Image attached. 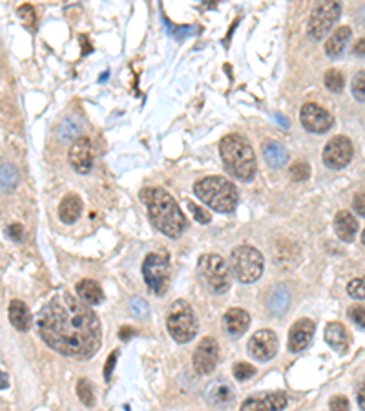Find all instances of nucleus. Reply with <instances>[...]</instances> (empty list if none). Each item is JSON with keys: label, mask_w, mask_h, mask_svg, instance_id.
<instances>
[{"label": "nucleus", "mask_w": 365, "mask_h": 411, "mask_svg": "<svg viewBox=\"0 0 365 411\" xmlns=\"http://www.w3.org/2000/svg\"><path fill=\"white\" fill-rule=\"evenodd\" d=\"M289 174L294 181H307L311 178V166L305 161H296L290 165Z\"/></svg>", "instance_id": "obj_31"}, {"label": "nucleus", "mask_w": 365, "mask_h": 411, "mask_svg": "<svg viewBox=\"0 0 365 411\" xmlns=\"http://www.w3.org/2000/svg\"><path fill=\"white\" fill-rule=\"evenodd\" d=\"M130 309H132V314H135V317L143 318L147 317L148 313H150V305L147 304V300L143 298H132L130 300Z\"/></svg>", "instance_id": "obj_34"}, {"label": "nucleus", "mask_w": 365, "mask_h": 411, "mask_svg": "<svg viewBox=\"0 0 365 411\" xmlns=\"http://www.w3.org/2000/svg\"><path fill=\"white\" fill-rule=\"evenodd\" d=\"M143 276L147 286L159 296L165 295L170 278V259L165 252H150L143 262Z\"/></svg>", "instance_id": "obj_8"}, {"label": "nucleus", "mask_w": 365, "mask_h": 411, "mask_svg": "<svg viewBox=\"0 0 365 411\" xmlns=\"http://www.w3.org/2000/svg\"><path fill=\"white\" fill-rule=\"evenodd\" d=\"M349 39H351V27L349 26L338 27V30L329 37V41H327L326 54L329 55V57H338L343 49H345V46H347Z\"/></svg>", "instance_id": "obj_25"}, {"label": "nucleus", "mask_w": 365, "mask_h": 411, "mask_svg": "<svg viewBox=\"0 0 365 411\" xmlns=\"http://www.w3.org/2000/svg\"><path fill=\"white\" fill-rule=\"evenodd\" d=\"M18 170L11 163H0V192H9L18 185Z\"/></svg>", "instance_id": "obj_28"}, {"label": "nucleus", "mask_w": 365, "mask_h": 411, "mask_svg": "<svg viewBox=\"0 0 365 411\" xmlns=\"http://www.w3.org/2000/svg\"><path fill=\"white\" fill-rule=\"evenodd\" d=\"M347 293H349V296H352V298L364 300V296H365L364 278H354V280H351V283L347 286Z\"/></svg>", "instance_id": "obj_36"}, {"label": "nucleus", "mask_w": 365, "mask_h": 411, "mask_svg": "<svg viewBox=\"0 0 365 411\" xmlns=\"http://www.w3.org/2000/svg\"><path fill=\"white\" fill-rule=\"evenodd\" d=\"M358 404H360V410H364V384L360 386V391H358Z\"/></svg>", "instance_id": "obj_46"}, {"label": "nucleus", "mask_w": 365, "mask_h": 411, "mask_svg": "<svg viewBox=\"0 0 365 411\" xmlns=\"http://www.w3.org/2000/svg\"><path fill=\"white\" fill-rule=\"evenodd\" d=\"M340 13H342L340 2H321V4H318L312 11L311 20H309V37L312 41L326 39L330 27L340 18Z\"/></svg>", "instance_id": "obj_9"}, {"label": "nucleus", "mask_w": 365, "mask_h": 411, "mask_svg": "<svg viewBox=\"0 0 365 411\" xmlns=\"http://www.w3.org/2000/svg\"><path fill=\"white\" fill-rule=\"evenodd\" d=\"M37 331L48 348L77 360L92 358L101 348L97 314L70 293H58L42 307Z\"/></svg>", "instance_id": "obj_1"}, {"label": "nucleus", "mask_w": 365, "mask_h": 411, "mask_svg": "<svg viewBox=\"0 0 365 411\" xmlns=\"http://www.w3.org/2000/svg\"><path fill=\"white\" fill-rule=\"evenodd\" d=\"M80 132H82V123H80L79 117H75V116L63 119V123L58 125V130H57L58 139H61L63 143L72 141V139H79Z\"/></svg>", "instance_id": "obj_27"}, {"label": "nucleus", "mask_w": 365, "mask_h": 411, "mask_svg": "<svg viewBox=\"0 0 365 411\" xmlns=\"http://www.w3.org/2000/svg\"><path fill=\"white\" fill-rule=\"evenodd\" d=\"M219 360V345L212 336H206L197 344L196 351H194V367H196L197 373L201 375H209L214 371V367L218 366Z\"/></svg>", "instance_id": "obj_12"}, {"label": "nucleus", "mask_w": 365, "mask_h": 411, "mask_svg": "<svg viewBox=\"0 0 365 411\" xmlns=\"http://www.w3.org/2000/svg\"><path fill=\"white\" fill-rule=\"evenodd\" d=\"M119 336L120 340H130L132 336H135V329H132V327H123V329L119 331Z\"/></svg>", "instance_id": "obj_44"}, {"label": "nucleus", "mask_w": 365, "mask_h": 411, "mask_svg": "<svg viewBox=\"0 0 365 411\" xmlns=\"http://www.w3.org/2000/svg\"><path fill=\"white\" fill-rule=\"evenodd\" d=\"M8 386H9L8 373H4V371H0V389H6Z\"/></svg>", "instance_id": "obj_45"}, {"label": "nucleus", "mask_w": 365, "mask_h": 411, "mask_svg": "<svg viewBox=\"0 0 365 411\" xmlns=\"http://www.w3.org/2000/svg\"><path fill=\"white\" fill-rule=\"evenodd\" d=\"M68 157H70V165L73 166L75 172H79V174L89 172L92 165H94V147H92V141L80 135L79 139H75L72 148H70Z\"/></svg>", "instance_id": "obj_15"}, {"label": "nucleus", "mask_w": 365, "mask_h": 411, "mask_svg": "<svg viewBox=\"0 0 365 411\" xmlns=\"http://www.w3.org/2000/svg\"><path fill=\"white\" fill-rule=\"evenodd\" d=\"M194 192L206 207L216 212H223V214L232 212L240 202L236 185L221 176H209V178L199 179L194 185Z\"/></svg>", "instance_id": "obj_4"}, {"label": "nucleus", "mask_w": 365, "mask_h": 411, "mask_svg": "<svg viewBox=\"0 0 365 411\" xmlns=\"http://www.w3.org/2000/svg\"><path fill=\"white\" fill-rule=\"evenodd\" d=\"M166 26L174 27V32H170V33H172L175 39H179V41H181V39H187L188 35H194L197 30V27H194V26H182V27L181 26H172L170 23H166Z\"/></svg>", "instance_id": "obj_39"}, {"label": "nucleus", "mask_w": 365, "mask_h": 411, "mask_svg": "<svg viewBox=\"0 0 365 411\" xmlns=\"http://www.w3.org/2000/svg\"><path fill=\"white\" fill-rule=\"evenodd\" d=\"M334 231L340 236V240H343V242H352L358 233L357 218L351 212H347V210H342L334 218Z\"/></svg>", "instance_id": "obj_20"}, {"label": "nucleus", "mask_w": 365, "mask_h": 411, "mask_svg": "<svg viewBox=\"0 0 365 411\" xmlns=\"http://www.w3.org/2000/svg\"><path fill=\"white\" fill-rule=\"evenodd\" d=\"M219 152H221L225 168L240 181H252L258 172L256 166V154L243 135L228 134L219 141Z\"/></svg>", "instance_id": "obj_3"}, {"label": "nucleus", "mask_w": 365, "mask_h": 411, "mask_svg": "<svg viewBox=\"0 0 365 411\" xmlns=\"http://www.w3.org/2000/svg\"><path fill=\"white\" fill-rule=\"evenodd\" d=\"M365 73L364 70H361L360 73H358L354 79H352V95L360 101V103H364V81H365Z\"/></svg>", "instance_id": "obj_38"}, {"label": "nucleus", "mask_w": 365, "mask_h": 411, "mask_svg": "<svg viewBox=\"0 0 365 411\" xmlns=\"http://www.w3.org/2000/svg\"><path fill=\"white\" fill-rule=\"evenodd\" d=\"M206 403L216 407H228L236 400V391L228 384V380L216 379L205 389Z\"/></svg>", "instance_id": "obj_17"}, {"label": "nucleus", "mask_w": 365, "mask_h": 411, "mask_svg": "<svg viewBox=\"0 0 365 411\" xmlns=\"http://www.w3.org/2000/svg\"><path fill=\"white\" fill-rule=\"evenodd\" d=\"M230 267L241 283H254L263 274V256L256 247L240 245L232 250Z\"/></svg>", "instance_id": "obj_6"}, {"label": "nucleus", "mask_w": 365, "mask_h": 411, "mask_svg": "<svg viewBox=\"0 0 365 411\" xmlns=\"http://www.w3.org/2000/svg\"><path fill=\"white\" fill-rule=\"evenodd\" d=\"M263 157L271 168H281L285 166V163L289 161V152L285 150V147L278 141H265L263 143Z\"/></svg>", "instance_id": "obj_21"}, {"label": "nucleus", "mask_w": 365, "mask_h": 411, "mask_svg": "<svg viewBox=\"0 0 365 411\" xmlns=\"http://www.w3.org/2000/svg\"><path fill=\"white\" fill-rule=\"evenodd\" d=\"M354 209L358 210V214L364 218V214H365V210H364V194H358L357 197H354Z\"/></svg>", "instance_id": "obj_43"}, {"label": "nucleus", "mask_w": 365, "mask_h": 411, "mask_svg": "<svg viewBox=\"0 0 365 411\" xmlns=\"http://www.w3.org/2000/svg\"><path fill=\"white\" fill-rule=\"evenodd\" d=\"M141 202L147 205L148 216L157 231L170 238H179L187 231V218L165 188H143Z\"/></svg>", "instance_id": "obj_2"}, {"label": "nucleus", "mask_w": 365, "mask_h": 411, "mask_svg": "<svg viewBox=\"0 0 365 411\" xmlns=\"http://www.w3.org/2000/svg\"><path fill=\"white\" fill-rule=\"evenodd\" d=\"M349 318L352 320V324H357L360 329H364V324H365L364 305H352V307H349Z\"/></svg>", "instance_id": "obj_37"}, {"label": "nucleus", "mask_w": 365, "mask_h": 411, "mask_svg": "<svg viewBox=\"0 0 365 411\" xmlns=\"http://www.w3.org/2000/svg\"><path fill=\"white\" fill-rule=\"evenodd\" d=\"M117 357H119V351H113V353H111L106 360V367H104V379H106L108 382H110L111 373H113V367H116Z\"/></svg>", "instance_id": "obj_42"}, {"label": "nucleus", "mask_w": 365, "mask_h": 411, "mask_svg": "<svg viewBox=\"0 0 365 411\" xmlns=\"http://www.w3.org/2000/svg\"><path fill=\"white\" fill-rule=\"evenodd\" d=\"M9 320H11L15 329L23 331V333H26L32 327V313H30L27 305L20 300H13L9 304Z\"/></svg>", "instance_id": "obj_22"}, {"label": "nucleus", "mask_w": 365, "mask_h": 411, "mask_svg": "<svg viewBox=\"0 0 365 411\" xmlns=\"http://www.w3.org/2000/svg\"><path fill=\"white\" fill-rule=\"evenodd\" d=\"M299 117H302V125L312 134H326L333 126V116L320 104H303Z\"/></svg>", "instance_id": "obj_13"}, {"label": "nucleus", "mask_w": 365, "mask_h": 411, "mask_svg": "<svg viewBox=\"0 0 365 411\" xmlns=\"http://www.w3.org/2000/svg\"><path fill=\"white\" fill-rule=\"evenodd\" d=\"M254 375H256V367H252L250 364L241 362V364H236V366H234V376H236L237 380H241V382H245V380L252 379Z\"/></svg>", "instance_id": "obj_33"}, {"label": "nucleus", "mask_w": 365, "mask_h": 411, "mask_svg": "<svg viewBox=\"0 0 365 411\" xmlns=\"http://www.w3.org/2000/svg\"><path fill=\"white\" fill-rule=\"evenodd\" d=\"M6 234H8L13 242H23L24 240V228H23V225H18V223H13V225H9L8 228H6Z\"/></svg>", "instance_id": "obj_41"}, {"label": "nucleus", "mask_w": 365, "mask_h": 411, "mask_svg": "<svg viewBox=\"0 0 365 411\" xmlns=\"http://www.w3.org/2000/svg\"><path fill=\"white\" fill-rule=\"evenodd\" d=\"M187 205H188V209H190V212L194 214V218L199 221V223H203V225H206L210 221V218H212V214H210L209 210H205L203 207H199V205H196L194 202H187Z\"/></svg>", "instance_id": "obj_35"}, {"label": "nucleus", "mask_w": 365, "mask_h": 411, "mask_svg": "<svg viewBox=\"0 0 365 411\" xmlns=\"http://www.w3.org/2000/svg\"><path fill=\"white\" fill-rule=\"evenodd\" d=\"M199 274L212 293L223 295L230 289V271L227 262L219 254H203L199 258Z\"/></svg>", "instance_id": "obj_7"}, {"label": "nucleus", "mask_w": 365, "mask_h": 411, "mask_svg": "<svg viewBox=\"0 0 365 411\" xmlns=\"http://www.w3.org/2000/svg\"><path fill=\"white\" fill-rule=\"evenodd\" d=\"M18 18H20V23H23L24 26L33 30V27H35V20H37L33 6H30V4L20 6V8H18Z\"/></svg>", "instance_id": "obj_32"}, {"label": "nucleus", "mask_w": 365, "mask_h": 411, "mask_svg": "<svg viewBox=\"0 0 365 411\" xmlns=\"http://www.w3.org/2000/svg\"><path fill=\"white\" fill-rule=\"evenodd\" d=\"M330 411H349V400L342 395H334L329 404Z\"/></svg>", "instance_id": "obj_40"}, {"label": "nucleus", "mask_w": 365, "mask_h": 411, "mask_svg": "<svg viewBox=\"0 0 365 411\" xmlns=\"http://www.w3.org/2000/svg\"><path fill=\"white\" fill-rule=\"evenodd\" d=\"M77 295L80 302H85L86 305H99L104 302L103 289L94 280H82L77 283Z\"/></svg>", "instance_id": "obj_23"}, {"label": "nucleus", "mask_w": 365, "mask_h": 411, "mask_svg": "<svg viewBox=\"0 0 365 411\" xmlns=\"http://www.w3.org/2000/svg\"><path fill=\"white\" fill-rule=\"evenodd\" d=\"M314 322L309 318H302L294 324L289 331V351L290 353H302L303 349H307L314 336Z\"/></svg>", "instance_id": "obj_16"}, {"label": "nucleus", "mask_w": 365, "mask_h": 411, "mask_svg": "<svg viewBox=\"0 0 365 411\" xmlns=\"http://www.w3.org/2000/svg\"><path fill=\"white\" fill-rule=\"evenodd\" d=\"M326 86L330 92H334V94H340L343 86H345V77H343V73L340 70H329L326 73Z\"/></svg>", "instance_id": "obj_30"}, {"label": "nucleus", "mask_w": 365, "mask_h": 411, "mask_svg": "<svg viewBox=\"0 0 365 411\" xmlns=\"http://www.w3.org/2000/svg\"><path fill=\"white\" fill-rule=\"evenodd\" d=\"M77 395H79L80 403L85 404V406L92 407L95 404L94 389H92V384H89L88 379H80L77 382Z\"/></svg>", "instance_id": "obj_29"}, {"label": "nucleus", "mask_w": 365, "mask_h": 411, "mask_svg": "<svg viewBox=\"0 0 365 411\" xmlns=\"http://www.w3.org/2000/svg\"><path fill=\"white\" fill-rule=\"evenodd\" d=\"M247 348H249L250 357L259 360V362H268L271 358L276 357L280 342H278V336L274 331L261 329L252 335Z\"/></svg>", "instance_id": "obj_10"}, {"label": "nucleus", "mask_w": 365, "mask_h": 411, "mask_svg": "<svg viewBox=\"0 0 365 411\" xmlns=\"http://www.w3.org/2000/svg\"><path fill=\"white\" fill-rule=\"evenodd\" d=\"M82 212V202L80 197L75 196V194H70L61 202V207H58V218L63 219L64 223H73L77 221Z\"/></svg>", "instance_id": "obj_24"}, {"label": "nucleus", "mask_w": 365, "mask_h": 411, "mask_svg": "<svg viewBox=\"0 0 365 411\" xmlns=\"http://www.w3.org/2000/svg\"><path fill=\"white\" fill-rule=\"evenodd\" d=\"M352 159V143L343 135H336L326 145L323 150V163L329 168L340 170L347 166Z\"/></svg>", "instance_id": "obj_11"}, {"label": "nucleus", "mask_w": 365, "mask_h": 411, "mask_svg": "<svg viewBox=\"0 0 365 411\" xmlns=\"http://www.w3.org/2000/svg\"><path fill=\"white\" fill-rule=\"evenodd\" d=\"M223 326L230 336H241L245 335L247 329L250 326V317L245 309L232 307L228 309L225 317H223Z\"/></svg>", "instance_id": "obj_18"}, {"label": "nucleus", "mask_w": 365, "mask_h": 411, "mask_svg": "<svg viewBox=\"0 0 365 411\" xmlns=\"http://www.w3.org/2000/svg\"><path fill=\"white\" fill-rule=\"evenodd\" d=\"M326 340L336 353L342 355L347 353L349 345H351V336H349L347 329L338 322H330L326 327Z\"/></svg>", "instance_id": "obj_19"}, {"label": "nucleus", "mask_w": 365, "mask_h": 411, "mask_svg": "<svg viewBox=\"0 0 365 411\" xmlns=\"http://www.w3.org/2000/svg\"><path fill=\"white\" fill-rule=\"evenodd\" d=\"M287 395L283 391L259 393L249 397L241 404V411H283L287 407Z\"/></svg>", "instance_id": "obj_14"}, {"label": "nucleus", "mask_w": 365, "mask_h": 411, "mask_svg": "<svg viewBox=\"0 0 365 411\" xmlns=\"http://www.w3.org/2000/svg\"><path fill=\"white\" fill-rule=\"evenodd\" d=\"M166 327L172 338L179 344H187L197 335V320L194 309L185 300H175L170 305L168 317H166Z\"/></svg>", "instance_id": "obj_5"}, {"label": "nucleus", "mask_w": 365, "mask_h": 411, "mask_svg": "<svg viewBox=\"0 0 365 411\" xmlns=\"http://www.w3.org/2000/svg\"><path fill=\"white\" fill-rule=\"evenodd\" d=\"M354 54H360V55H364V39L360 41V44H358V48L354 49Z\"/></svg>", "instance_id": "obj_47"}, {"label": "nucleus", "mask_w": 365, "mask_h": 411, "mask_svg": "<svg viewBox=\"0 0 365 411\" xmlns=\"http://www.w3.org/2000/svg\"><path fill=\"white\" fill-rule=\"evenodd\" d=\"M290 305V295L285 287H274L268 296V311L276 317H283Z\"/></svg>", "instance_id": "obj_26"}]
</instances>
